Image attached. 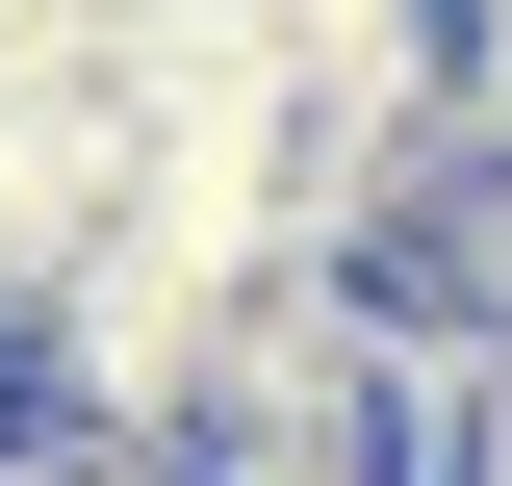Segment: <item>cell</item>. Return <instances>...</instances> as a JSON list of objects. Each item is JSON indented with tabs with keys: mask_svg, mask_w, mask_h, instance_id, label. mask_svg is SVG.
Here are the masks:
<instances>
[{
	"mask_svg": "<svg viewBox=\"0 0 512 486\" xmlns=\"http://www.w3.org/2000/svg\"><path fill=\"white\" fill-rule=\"evenodd\" d=\"M103 205H128V128H103V77H0V333L103 256Z\"/></svg>",
	"mask_w": 512,
	"mask_h": 486,
	"instance_id": "cell-1",
	"label": "cell"
}]
</instances>
